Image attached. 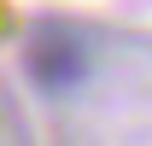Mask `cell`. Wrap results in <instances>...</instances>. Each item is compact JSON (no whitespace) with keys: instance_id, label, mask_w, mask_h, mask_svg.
Masks as SVG:
<instances>
[{"instance_id":"cell-1","label":"cell","mask_w":152,"mask_h":146,"mask_svg":"<svg viewBox=\"0 0 152 146\" xmlns=\"http://www.w3.org/2000/svg\"><path fill=\"white\" fill-rule=\"evenodd\" d=\"M23 70L41 93H70L88 76V53L76 47V35L64 29H35V41L23 47Z\"/></svg>"},{"instance_id":"cell-2","label":"cell","mask_w":152,"mask_h":146,"mask_svg":"<svg viewBox=\"0 0 152 146\" xmlns=\"http://www.w3.org/2000/svg\"><path fill=\"white\" fill-rule=\"evenodd\" d=\"M0 29H6V12H0Z\"/></svg>"}]
</instances>
